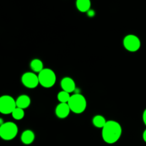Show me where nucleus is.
Here are the masks:
<instances>
[{"label": "nucleus", "mask_w": 146, "mask_h": 146, "mask_svg": "<svg viewBox=\"0 0 146 146\" xmlns=\"http://www.w3.org/2000/svg\"><path fill=\"white\" fill-rule=\"evenodd\" d=\"M143 138L144 141L146 143V129L144 131L143 133Z\"/></svg>", "instance_id": "6ab92c4d"}, {"label": "nucleus", "mask_w": 146, "mask_h": 146, "mask_svg": "<svg viewBox=\"0 0 146 146\" xmlns=\"http://www.w3.org/2000/svg\"><path fill=\"white\" fill-rule=\"evenodd\" d=\"M39 84L44 88H51L54 86L56 81V76L54 71L50 68H44L38 73Z\"/></svg>", "instance_id": "7ed1b4c3"}, {"label": "nucleus", "mask_w": 146, "mask_h": 146, "mask_svg": "<svg viewBox=\"0 0 146 146\" xmlns=\"http://www.w3.org/2000/svg\"><path fill=\"white\" fill-rule=\"evenodd\" d=\"M11 115H12V117L14 119L17 120V121H19V120L23 119V118L24 117V111L22 108L17 107L15 108V110L12 112Z\"/></svg>", "instance_id": "dca6fc26"}, {"label": "nucleus", "mask_w": 146, "mask_h": 146, "mask_svg": "<svg viewBox=\"0 0 146 146\" xmlns=\"http://www.w3.org/2000/svg\"><path fill=\"white\" fill-rule=\"evenodd\" d=\"M34 139H35V135L31 130H26L21 134V141L25 145H29L32 143Z\"/></svg>", "instance_id": "9d476101"}, {"label": "nucleus", "mask_w": 146, "mask_h": 146, "mask_svg": "<svg viewBox=\"0 0 146 146\" xmlns=\"http://www.w3.org/2000/svg\"><path fill=\"white\" fill-rule=\"evenodd\" d=\"M61 86L63 91L68 93H72L76 90V84L70 77H65L61 81Z\"/></svg>", "instance_id": "1a4fd4ad"}, {"label": "nucleus", "mask_w": 146, "mask_h": 146, "mask_svg": "<svg viewBox=\"0 0 146 146\" xmlns=\"http://www.w3.org/2000/svg\"><path fill=\"white\" fill-rule=\"evenodd\" d=\"M68 104L71 111L74 113L77 114L82 113L87 106V102L85 97L80 94H75L71 96Z\"/></svg>", "instance_id": "f03ea898"}, {"label": "nucleus", "mask_w": 146, "mask_h": 146, "mask_svg": "<svg viewBox=\"0 0 146 146\" xmlns=\"http://www.w3.org/2000/svg\"><path fill=\"white\" fill-rule=\"evenodd\" d=\"M102 138L106 143L113 144L120 139L122 134V128L119 123L108 121L102 128Z\"/></svg>", "instance_id": "f257e3e1"}, {"label": "nucleus", "mask_w": 146, "mask_h": 146, "mask_svg": "<svg viewBox=\"0 0 146 146\" xmlns=\"http://www.w3.org/2000/svg\"><path fill=\"white\" fill-rule=\"evenodd\" d=\"M71 96H70L69 93L62 91L58 93V95H57V98L61 103H67L68 104Z\"/></svg>", "instance_id": "2eb2a0df"}, {"label": "nucleus", "mask_w": 146, "mask_h": 146, "mask_svg": "<svg viewBox=\"0 0 146 146\" xmlns=\"http://www.w3.org/2000/svg\"><path fill=\"white\" fill-rule=\"evenodd\" d=\"M71 109L67 103H60L56 108V115L59 118H66L71 112Z\"/></svg>", "instance_id": "6e6552de"}, {"label": "nucleus", "mask_w": 146, "mask_h": 146, "mask_svg": "<svg viewBox=\"0 0 146 146\" xmlns=\"http://www.w3.org/2000/svg\"><path fill=\"white\" fill-rule=\"evenodd\" d=\"M31 69L36 73H40L43 69H44V64H43L42 61L41 60L38 59V58H35V59L32 60L30 64Z\"/></svg>", "instance_id": "ddd939ff"}, {"label": "nucleus", "mask_w": 146, "mask_h": 146, "mask_svg": "<svg viewBox=\"0 0 146 146\" xmlns=\"http://www.w3.org/2000/svg\"><path fill=\"white\" fill-rule=\"evenodd\" d=\"M17 107L16 101L10 96H2L0 98V112L2 114H11Z\"/></svg>", "instance_id": "39448f33"}, {"label": "nucleus", "mask_w": 146, "mask_h": 146, "mask_svg": "<svg viewBox=\"0 0 146 146\" xmlns=\"http://www.w3.org/2000/svg\"><path fill=\"white\" fill-rule=\"evenodd\" d=\"M18 127L14 123L7 122L0 126V136L4 141H11L17 136Z\"/></svg>", "instance_id": "20e7f679"}, {"label": "nucleus", "mask_w": 146, "mask_h": 146, "mask_svg": "<svg viewBox=\"0 0 146 146\" xmlns=\"http://www.w3.org/2000/svg\"><path fill=\"white\" fill-rule=\"evenodd\" d=\"M106 122L107 121H106L105 118L104 116H102V115H97L96 116H94V118H93V124L94 125V126L98 128H104L105 126Z\"/></svg>", "instance_id": "4468645a"}, {"label": "nucleus", "mask_w": 146, "mask_h": 146, "mask_svg": "<svg viewBox=\"0 0 146 146\" xmlns=\"http://www.w3.org/2000/svg\"><path fill=\"white\" fill-rule=\"evenodd\" d=\"M16 103H17V106L18 108L25 109V108H28L31 104V99H30L29 96H28L27 95H21L16 100Z\"/></svg>", "instance_id": "9b49d317"}, {"label": "nucleus", "mask_w": 146, "mask_h": 146, "mask_svg": "<svg viewBox=\"0 0 146 146\" xmlns=\"http://www.w3.org/2000/svg\"><path fill=\"white\" fill-rule=\"evenodd\" d=\"M87 14H88V16L89 17H93L95 16V11H94V10L93 9H90L89 11L87 12Z\"/></svg>", "instance_id": "f3484780"}, {"label": "nucleus", "mask_w": 146, "mask_h": 146, "mask_svg": "<svg viewBox=\"0 0 146 146\" xmlns=\"http://www.w3.org/2000/svg\"><path fill=\"white\" fill-rule=\"evenodd\" d=\"M23 85L28 88H34L39 84L38 76L32 72H27L21 77Z\"/></svg>", "instance_id": "0eeeda50"}, {"label": "nucleus", "mask_w": 146, "mask_h": 146, "mask_svg": "<svg viewBox=\"0 0 146 146\" xmlns=\"http://www.w3.org/2000/svg\"><path fill=\"white\" fill-rule=\"evenodd\" d=\"M143 121L144 124L146 125V109L144 111L143 113Z\"/></svg>", "instance_id": "a211bd4d"}, {"label": "nucleus", "mask_w": 146, "mask_h": 146, "mask_svg": "<svg viewBox=\"0 0 146 146\" xmlns=\"http://www.w3.org/2000/svg\"><path fill=\"white\" fill-rule=\"evenodd\" d=\"M123 46L130 52H135L141 48V42L137 36L133 34L127 35L123 39Z\"/></svg>", "instance_id": "423d86ee"}, {"label": "nucleus", "mask_w": 146, "mask_h": 146, "mask_svg": "<svg viewBox=\"0 0 146 146\" xmlns=\"http://www.w3.org/2000/svg\"><path fill=\"white\" fill-rule=\"evenodd\" d=\"M76 5L78 11L83 13H87L91 9V0H76Z\"/></svg>", "instance_id": "f8f14e48"}]
</instances>
